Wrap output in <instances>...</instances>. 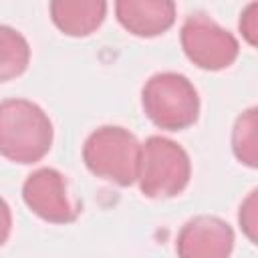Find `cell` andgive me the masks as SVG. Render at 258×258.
Segmentation results:
<instances>
[{
  "label": "cell",
  "instance_id": "obj_1",
  "mask_svg": "<svg viewBox=\"0 0 258 258\" xmlns=\"http://www.w3.org/2000/svg\"><path fill=\"white\" fill-rule=\"evenodd\" d=\"M54 139L52 121L42 107L28 99L0 103V155L14 163L40 161Z\"/></svg>",
  "mask_w": 258,
  "mask_h": 258
},
{
  "label": "cell",
  "instance_id": "obj_2",
  "mask_svg": "<svg viewBox=\"0 0 258 258\" xmlns=\"http://www.w3.org/2000/svg\"><path fill=\"white\" fill-rule=\"evenodd\" d=\"M141 105L149 121L165 131H183L200 117V95L194 83L175 71L151 75L141 89Z\"/></svg>",
  "mask_w": 258,
  "mask_h": 258
},
{
  "label": "cell",
  "instance_id": "obj_3",
  "mask_svg": "<svg viewBox=\"0 0 258 258\" xmlns=\"http://www.w3.org/2000/svg\"><path fill=\"white\" fill-rule=\"evenodd\" d=\"M141 143L125 127L103 125L83 145V161L91 173L127 187L137 181Z\"/></svg>",
  "mask_w": 258,
  "mask_h": 258
},
{
  "label": "cell",
  "instance_id": "obj_4",
  "mask_svg": "<svg viewBox=\"0 0 258 258\" xmlns=\"http://www.w3.org/2000/svg\"><path fill=\"white\" fill-rule=\"evenodd\" d=\"M191 177V161L187 151L173 139L151 135L141 145L139 157V189L151 200L175 198Z\"/></svg>",
  "mask_w": 258,
  "mask_h": 258
},
{
  "label": "cell",
  "instance_id": "obj_5",
  "mask_svg": "<svg viewBox=\"0 0 258 258\" xmlns=\"http://www.w3.org/2000/svg\"><path fill=\"white\" fill-rule=\"evenodd\" d=\"M185 56L204 71H222L234 64L240 52L236 36L206 14L185 18L179 32Z\"/></svg>",
  "mask_w": 258,
  "mask_h": 258
},
{
  "label": "cell",
  "instance_id": "obj_6",
  "mask_svg": "<svg viewBox=\"0 0 258 258\" xmlns=\"http://www.w3.org/2000/svg\"><path fill=\"white\" fill-rule=\"evenodd\" d=\"M22 200L32 214L50 224H71L81 212L71 204L67 179L54 167H40L32 171L22 183Z\"/></svg>",
  "mask_w": 258,
  "mask_h": 258
},
{
  "label": "cell",
  "instance_id": "obj_7",
  "mask_svg": "<svg viewBox=\"0 0 258 258\" xmlns=\"http://www.w3.org/2000/svg\"><path fill=\"white\" fill-rule=\"evenodd\" d=\"M234 230L218 216H196L187 220L175 240L177 258H230Z\"/></svg>",
  "mask_w": 258,
  "mask_h": 258
},
{
  "label": "cell",
  "instance_id": "obj_8",
  "mask_svg": "<svg viewBox=\"0 0 258 258\" xmlns=\"http://www.w3.org/2000/svg\"><path fill=\"white\" fill-rule=\"evenodd\" d=\"M115 14L127 32L151 38L173 26L175 4L171 0H117Z\"/></svg>",
  "mask_w": 258,
  "mask_h": 258
},
{
  "label": "cell",
  "instance_id": "obj_9",
  "mask_svg": "<svg viewBox=\"0 0 258 258\" xmlns=\"http://www.w3.org/2000/svg\"><path fill=\"white\" fill-rule=\"evenodd\" d=\"M48 8L54 26L69 36H89L107 14V2L103 0H52Z\"/></svg>",
  "mask_w": 258,
  "mask_h": 258
},
{
  "label": "cell",
  "instance_id": "obj_10",
  "mask_svg": "<svg viewBox=\"0 0 258 258\" xmlns=\"http://www.w3.org/2000/svg\"><path fill=\"white\" fill-rule=\"evenodd\" d=\"M30 62V44L22 32L0 24V83L20 77Z\"/></svg>",
  "mask_w": 258,
  "mask_h": 258
},
{
  "label": "cell",
  "instance_id": "obj_11",
  "mask_svg": "<svg viewBox=\"0 0 258 258\" xmlns=\"http://www.w3.org/2000/svg\"><path fill=\"white\" fill-rule=\"evenodd\" d=\"M256 129H258V109L256 107L246 109L236 119L234 129H232V151H234L236 159L248 167L258 165Z\"/></svg>",
  "mask_w": 258,
  "mask_h": 258
},
{
  "label": "cell",
  "instance_id": "obj_12",
  "mask_svg": "<svg viewBox=\"0 0 258 258\" xmlns=\"http://www.w3.org/2000/svg\"><path fill=\"white\" fill-rule=\"evenodd\" d=\"M256 189H252L250 194H248V198L242 202V206H240V214H238V220H240V228H242V232L248 236V240L252 242V244H256Z\"/></svg>",
  "mask_w": 258,
  "mask_h": 258
},
{
  "label": "cell",
  "instance_id": "obj_13",
  "mask_svg": "<svg viewBox=\"0 0 258 258\" xmlns=\"http://www.w3.org/2000/svg\"><path fill=\"white\" fill-rule=\"evenodd\" d=\"M256 12H258V4L256 2H250L242 14H240V32L244 34V38L248 40L250 46H256V34H258V18H256Z\"/></svg>",
  "mask_w": 258,
  "mask_h": 258
},
{
  "label": "cell",
  "instance_id": "obj_14",
  "mask_svg": "<svg viewBox=\"0 0 258 258\" xmlns=\"http://www.w3.org/2000/svg\"><path fill=\"white\" fill-rule=\"evenodd\" d=\"M12 230V212L4 198H0V246L6 244Z\"/></svg>",
  "mask_w": 258,
  "mask_h": 258
}]
</instances>
